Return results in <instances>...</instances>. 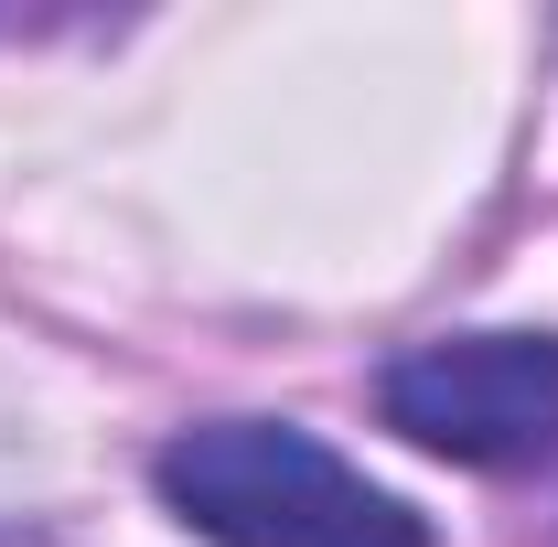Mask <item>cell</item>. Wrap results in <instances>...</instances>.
Masks as SVG:
<instances>
[{
    "instance_id": "cell-1",
    "label": "cell",
    "mask_w": 558,
    "mask_h": 547,
    "mask_svg": "<svg viewBox=\"0 0 558 547\" xmlns=\"http://www.w3.org/2000/svg\"><path fill=\"white\" fill-rule=\"evenodd\" d=\"M150 494L215 547H440L429 515L365 483L290 418H205L150 451Z\"/></svg>"
},
{
    "instance_id": "cell-2",
    "label": "cell",
    "mask_w": 558,
    "mask_h": 547,
    "mask_svg": "<svg viewBox=\"0 0 558 547\" xmlns=\"http://www.w3.org/2000/svg\"><path fill=\"white\" fill-rule=\"evenodd\" d=\"M376 409L398 440L473 462V473H526L558 451V333H440L409 343L376 376Z\"/></svg>"
},
{
    "instance_id": "cell-3",
    "label": "cell",
    "mask_w": 558,
    "mask_h": 547,
    "mask_svg": "<svg viewBox=\"0 0 558 547\" xmlns=\"http://www.w3.org/2000/svg\"><path fill=\"white\" fill-rule=\"evenodd\" d=\"M0 547H54V537H33V526H0Z\"/></svg>"
}]
</instances>
